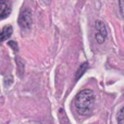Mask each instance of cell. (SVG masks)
Returning <instances> with one entry per match:
<instances>
[{
	"label": "cell",
	"instance_id": "obj_6",
	"mask_svg": "<svg viewBox=\"0 0 124 124\" xmlns=\"http://www.w3.org/2000/svg\"><path fill=\"white\" fill-rule=\"evenodd\" d=\"M87 69H88V62H84L83 64H81L79 68H78V70H77V72H76V74H75V79L78 81V79L84 75V73L86 72Z\"/></svg>",
	"mask_w": 124,
	"mask_h": 124
},
{
	"label": "cell",
	"instance_id": "obj_5",
	"mask_svg": "<svg viewBox=\"0 0 124 124\" xmlns=\"http://www.w3.org/2000/svg\"><path fill=\"white\" fill-rule=\"evenodd\" d=\"M10 14V6L6 0H0V19L7 17Z\"/></svg>",
	"mask_w": 124,
	"mask_h": 124
},
{
	"label": "cell",
	"instance_id": "obj_11",
	"mask_svg": "<svg viewBox=\"0 0 124 124\" xmlns=\"http://www.w3.org/2000/svg\"><path fill=\"white\" fill-rule=\"evenodd\" d=\"M47 1H48V0H46V2H47Z\"/></svg>",
	"mask_w": 124,
	"mask_h": 124
},
{
	"label": "cell",
	"instance_id": "obj_8",
	"mask_svg": "<svg viewBox=\"0 0 124 124\" xmlns=\"http://www.w3.org/2000/svg\"><path fill=\"white\" fill-rule=\"evenodd\" d=\"M119 7H120V12L124 17V0H119Z\"/></svg>",
	"mask_w": 124,
	"mask_h": 124
},
{
	"label": "cell",
	"instance_id": "obj_1",
	"mask_svg": "<svg viewBox=\"0 0 124 124\" xmlns=\"http://www.w3.org/2000/svg\"><path fill=\"white\" fill-rule=\"evenodd\" d=\"M95 103V94L92 89H83L75 97V108L79 114H86Z\"/></svg>",
	"mask_w": 124,
	"mask_h": 124
},
{
	"label": "cell",
	"instance_id": "obj_10",
	"mask_svg": "<svg viewBox=\"0 0 124 124\" xmlns=\"http://www.w3.org/2000/svg\"><path fill=\"white\" fill-rule=\"evenodd\" d=\"M16 61H17V64L21 66V62H22V61L20 60V59H16ZM21 74H23V65H22V70L20 69V75H21Z\"/></svg>",
	"mask_w": 124,
	"mask_h": 124
},
{
	"label": "cell",
	"instance_id": "obj_3",
	"mask_svg": "<svg viewBox=\"0 0 124 124\" xmlns=\"http://www.w3.org/2000/svg\"><path fill=\"white\" fill-rule=\"evenodd\" d=\"M95 27H96V40L98 44H102L105 43L106 38H107V27H106L105 23L100 20L96 21L95 23Z\"/></svg>",
	"mask_w": 124,
	"mask_h": 124
},
{
	"label": "cell",
	"instance_id": "obj_2",
	"mask_svg": "<svg viewBox=\"0 0 124 124\" xmlns=\"http://www.w3.org/2000/svg\"><path fill=\"white\" fill-rule=\"evenodd\" d=\"M17 23L22 28H25V30L30 28L32 25V11L30 9H23L20 13Z\"/></svg>",
	"mask_w": 124,
	"mask_h": 124
},
{
	"label": "cell",
	"instance_id": "obj_7",
	"mask_svg": "<svg viewBox=\"0 0 124 124\" xmlns=\"http://www.w3.org/2000/svg\"><path fill=\"white\" fill-rule=\"evenodd\" d=\"M118 124H124V107L118 113Z\"/></svg>",
	"mask_w": 124,
	"mask_h": 124
},
{
	"label": "cell",
	"instance_id": "obj_4",
	"mask_svg": "<svg viewBox=\"0 0 124 124\" xmlns=\"http://www.w3.org/2000/svg\"><path fill=\"white\" fill-rule=\"evenodd\" d=\"M12 33H13V28L11 25H6L4 27H2L0 30V43L7 40L12 35Z\"/></svg>",
	"mask_w": 124,
	"mask_h": 124
},
{
	"label": "cell",
	"instance_id": "obj_9",
	"mask_svg": "<svg viewBox=\"0 0 124 124\" xmlns=\"http://www.w3.org/2000/svg\"><path fill=\"white\" fill-rule=\"evenodd\" d=\"M8 45L10 46L11 48H13V49H14V51H17V50H19V48H17V45H16V43H15V41H9Z\"/></svg>",
	"mask_w": 124,
	"mask_h": 124
}]
</instances>
